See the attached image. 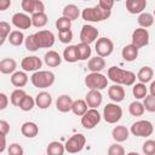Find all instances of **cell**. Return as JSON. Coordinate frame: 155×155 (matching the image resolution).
Listing matches in <instances>:
<instances>
[{
    "instance_id": "19",
    "label": "cell",
    "mask_w": 155,
    "mask_h": 155,
    "mask_svg": "<svg viewBox=\"0 0 155 155\" xmlns=\"http://www.w3.org/2000/svg\"><path fill=\"white\" fill-rule=\"evenodd\" d=\"M21 132L24 137L27 138H34L38 136L39 133V127L35 122H31V121H27L22 125L21 127Z\"/></svg>"
},
{
    "instance_id": "32",
    "label": "cell",
    "mask_w": 155,
    "mask_h": 155,
    "mask_svg": "<svg viewBox=\"0 0 155 155\" xmlns=\"http://www.w3.org/2000/svg\"><path fill=\"white\" fill-rule=\"evenodd\" d=\"M47 15L45 12H36L31 16V23L34 27L36 28H41L45 27L47 24Z\"/></svg>"
},
{
    "instance_id": "2",
    "label": "cell",
    "mask_w": 155,
    "mask_h": 155,
    "mask_svg": "<svg viewBox=\"0 0 155 155\" xmlns=\"http://www.w3.org/2000/svg\"><path fill=\"white\" fill-rule=\"evenodd\" d=\"M110 15L111 11L103 10L98 5H96L94 7H86L81 13L82 19H85L86 22H102L104 19H108Z\"/></svg>"
},
{
    "instance_id": "16",
    "label": "cell",
    "mask_w": 155,
    "mask_h": 155,
    "mask_svg": "<svg viewBox=\"0 0 155 155\" xmlns=\"http://www.w3.org/2000/svg\"><path fill=\"white\" fill-rule=\"evenodd\" d=\"M73 103L74 101L71 99L70 96L68 94H62L57 98L56 101V108L57 110H59L61 113H68L71 110V107H73Z\"/></svg>"
},
{
    "instance_id": "17",
    "label": "cell",
    "mask_w": 155,
    "mask_h": 155,
    "mask_svg": "<svg viewBox=\"0 0 155 155\" xmlns=\"http://www.w3.org/2000/svg\"><path fill=\"white\" fill-rule=\"evenodd\" d=\"M108 96L109 98L115 102V103H119V102H122L124 98H125V90L121 85H113L108 88Z\"/></svg>"
},
{
    "instance_id": "22",
    "label": "cell",
    "mask_w": 155,
    "mask_h": 155,
    "mask_svg": "<svg viewBox=\"0 0 155 155\" xmlns=\"http://www.w3.org/2000/svg\"><path fill=\"white\" fill-rule=\"evenodd\" d=\"M52 103V97L48 92L46 91H42V92H39L35 97V104L40 108V109H47Z\"/></svg>"
},
{
    "instance_id": "5",
    "label": "cell",
    "mask_w": 155,
    "mask_h": 155,
    "mask_svg": "<svg viewBox=\"0 0 155 155\" xmlns=\"http://www.w3.org/2000/svg\"><path fill=\"white\" fill-rule=\"evenodd\" d=\"M122 116V109L116 103H108L103 109V117L108 124H116Z\"/></svg>"
},
{
    "instance_id": "12",
    "label": "cell",
    "mask_w": 155,
    "mask_h": 155,
    "mask_svg": "<svg viewBox=\"0 0 155 155\" xmlns=\"http://www.w3.org/2000/svg\"><path fill=\"white\" fill-rule=\"evenodd\" d=\"M97 38H98V29H97V28H94V27L91 25V24H85V25H82L81 31H80V40H81V42L90 45V44L93 42Z\"/></svg>"
},
{
    "instance_id": "25",
    "label": "cell",
    "mask_w": 155,
    "mask_h": 155,
    "mask_svg": "<svg viewBox=\"0 0 155 155\" xmlns=\"http://www.w3.org/2000/svg\"><path fill=\"white\" fill-rule=\"evenodd\" d=\"M17 68V63L13 58H4L0 62V71L2 74H12Z\"/></svg>"
},
{
    "instance_id": "18",
    "label": "cell",
    "mask_w": 155,
    "mask_h": 155,
    "mask_svg": "<svg viewBox=\"0 0 155 155\" xmlns=\"http://www.w3.org/2000/svg\"><path fill=\"white\" fill-rule=\"evenodd\" d=\"M147 7V0H127L126 8L130 13H143V10Z\"/></svg>"
},
{
    "instance_id": "35",
    "label": "cell",
    "mask_w": 155,
    "mask_h": 155,
    "mask_svg": "<svg viewBox=\"0 0 155 155\" xmlns=\"http://www.w3.org/2000/svg\"><path fill=\"white\" fill-rule=\"evenodd\" d=\"M153 23H154V16L153 15H150L148 12H143L138 16V24L140 25V28L147 29V28L151 27Z\"/></svg>"
},
{
    "instance_id": "49",
    "label": "cell",
    "mask_w": 155,
    "mask_h": 155,
    "mask_svg": "<svg viewBox=\"0 0 155 155\" xmlns=\"http://www.w3.org/2000/svg\"><path fill=\"white\" fill-rule=\"evenodd\" d=\"M97 5H98L99 7H102L103 10L111 11V8H113V6H114V1H113V0H101Z\"/></svg>"
},
{
    "instance_id": "46",
    "label": "cell",
    "mask_w": 155,
    "mask_h": 155,
    "mask_svg": "<svg viewBox=\"0 0 155 155\" xmlns=\"http://www.w3.org/2000/svg\"><path fill=\"white\" fill-rule=\"evenodd\" d=\"M108 155H125V149L120 144H111L108 148Z\"/></svg>"
},
{
    "instance_id": "40",
    "label": "cell",
    "mask_w": 155,
    "mask_h": 155,
    "mask_svg": "<svg viewBox=\"0 0 155 155\" xmlns=\"http://www.w3.org/2000/svg\"><path fill=\"white\" fill-rule=\"evenodd\" d=\"M10 30H11V27H10V24L7 22H4V21L0 22V38H1L0 45H4L5 40L8 39V35L11 34Z\"/></svg>"
},
{
    "instance_id": "4",
    "label": "cell",
    "mask_w": 155,
    "mask_h": 155,
    "mask_svg": "<svg viewBox=\"0 0 155 155\" xmlns=\"http://www.w3.org/2000/svg\"><path fill=\"white\" fill-rule=\"evenodd\" d=\"M85 84L90 90H104L108 86V79L101 73H91L85 78Z\"/></svg>"
},
{
    "instance_id": "9",
    "label": "cell",
    "mask_w": 155,
    "mask_h": 155,
    "mask_svg": "<svg viewBox=\"0 0 155 155\" xmlns=\"http://www.w3.org/2000/svg\"><path fill=\"white\" fill-rule=\"evenodd\" d=\"M101 121V114L97 109H88L85 115L81 116V125L86 130H92Z\"/></svg>"
},
{
    "instance_id": "31",
    "label": "cell",
    "mask_w": 155,
    "mask_h": 155,
    "mask_svg": "<svg viewBox=\"0 0 155 155\" xmlns=\"http://www.w3.org/2000/svg\"><path fill=\"white\" fill-rule=\"evenodd\" d=\"M87 107H88V105H87L86 101H84V99H76V101H74V103H73L71 111H73L75 115H78V116H82V115H85V113L88 110Z\"/></svg>"
},
{
    "instance_id": "30",
    "label": "cell",
    "mask_w": 155,
    "mask_h": 155,
    "mask_svg": "<svg viewBox=\"0 0 155 155\" xmlns=\"http://www.w3.org/2000/svg\"><path fill=\"white\" fill-rule=\"evenodd\" d=\"M79 16H80V11H79L78 6H75L73 4L67 5L63 8V17L68 18L69 21H75V19H78Z\"/></svg>"
},
{
    "instance_id": "42",
    "label": "cell",
    "mask_w": 155,
    "mask_h": 155,
    "mask_svg": "<svg viewBox=\"0 0 155 155\" xmlns=\"http://www.w3.org/2000/svg\"><path fill=\"white\" fill-rule=\"evenodd\" d=\"M22 8L27 13H35L36 12V0H23L22 1Z\"/></svg>"
},
{
    "instance_id": "20",
    "label": "cell",
    "mask_w": 155,
    "mask_h": 155,
    "mask_svg": "<svg viewBox=\"0 0 155 155\" xmlns=\"http://www.w3.org/2000/svg\"><path fill=\"white\" fill-rule=\"evenodd\" d=\"M44 62H45V64H46L47 67L54 68V67H58V65L61 64L62 58H61V56H59L58 52L51 50V51H48V52L45 53V56H44Z\"/></svg>"
},
{
    "instance_id": "14",
    "label": "cell",
    "mask_w": 155,
    "mask_h": 155,
    "mask_svg": "<svg viewBox=\"0 0 155 155\" xmlns=\"http://www.w3.org/2000/svg\"><path fill=\"white\" fill-rule=\"evenodd\" d=\"M12 24L18 29H29L30 25H33L31 18L27 13L22 12H17L12 16Z\"/></svg>"
},
{
    "instance_id": "39",
    "label": "cell",
    "mask_w": 155,
    "mask_h": 155,
    "mask_svg": "<svg viewBox=\"0 0 155 155\" xmlns=\"http://www.w3.org/2000/svg\"><path fill=\"white\" fill-rule=\"evenodd\" d=\"M56 28L58 29V31H67V30H70L71 28V21H69L68 18L65 17H59L57 21H56Z\"/></svg>"
},
{
    "instance_id": "47",
    "label": "cell",
    "mask_w": 155,
    "mask_h": 155,
    "mask_svg": "<svg viewBox=\"0 0 155 155\" xmlns=\"http://www.w3.org/2000/svg\"><path fill=\"white\" fill-rule=\"evenodd\" d=\"M8 155H23V148L18 144V143H12L8 145Z\"/></svg>"
},
{
    "instance_id": "37",
    "label": "cell",
    "mask_w": 155,
    "mask_h": 155,
    "mask_svg": "<svg viewBox=\"0 0 155 155\" xmlns=\"http://www.w3.org/2000/svg\"><path fill=\"white\" fill-rule=\"evenodd\" d=\"M128 111H130V114L132 116H142L144 114V111H145V108H144L143 103H140L138 101H134V102H132L130 104Z\"/></svg>"
},
{
    "instance_id": "11",
    "label": "cell",
    "mask_w": 155,
    "mask_h": 155,
    "mask_svg": "<svg viewBox=\"0 0 155 155\" xmlns=\"http://www.w3.org/2000/svg\"><path fill=\"white\" fill-rule=\"evenodd\" d=\"M149 44V33L144 28H137L132 33V45H134L137 48L144 47Z\"/></svg>"
},
{
    "instance_id": "50",
    "label": "cell",
    "mask_w": 155,
    "mask_h": 155,
    "mask_svg": "<svg viewBox=\"0 0 155 155\" xmlns=\"http://www.w3.org/2000/svg\"><path fill=\"white\" fill-rule=\"evenodd\" d=\"M10 132V125L5 120H0V134L6 136Z\"/></svg>"
},
{
    "instance_id": "28",
    "label": "cell",
    "mask_w": 155,
    "mask_h": 155,
    "mask_svg": "<svg viewBox=\"0 0 155 155\" xmlns=\"http://www.w3.org/2000/svg\"><path fill=\"white\" fill-rule=\"evenodd\" d=\"M65 151V147L57 140H53L48 143L47 149H46V155H63Z\"/></svg>"
},
{
    "instance_id": "26",
    "label": "cell",
    "mask_w": 155,
    "mask_h": 155,
    "mask_svg": "<svg viewBox=\"0 0 155 155\" xmlns=\"http://www.w3.org/2000/svg\"><path fill=\"white\" fill-rule=\"evenodd\" d=\"M27 82H28V75L25 74V71H16L11 76V84L18 88L25 86Z\"/></svg>"
},
{
    "instance_id": "38",
    "label": "cell",
    "mask_w": 155,
    "mask_h": 155,
    "mask_svg": "<svg viewBox=\"0 0 155 155\" xmlns=\"http://www.w3.org/2000/svg\"><path fill=\"white\" fill-rule=\"evenodd\" d=\"M147 92H148V90H147L145 85L142 84V82L136 84V85H133V87H132V93H133V96H134L137 99L145 98V97H147Z\"/></svg>"
},
{
    "instance_id": "56",
    "label": "cell",
    "mask_w": 155,
    "mask_h": 155,
    "mask_svg": "<svg viewBox=\"0 0 155 155\" xmlns=\"http://www.w3.org/2000/svg\"><path fill=\"white\" fill-rule=\"evenodd\" d=\"M154 15H155V10H154Z\"/></svg>"
},
{
    "instance_id": "45",
    "label": "cell",
    "mask_w": 155,
    "mask_h": 155,
    "mask_svg": "<svg viewBox=\"0 0 155 155\" xmlns=\"http://www.w3.org/2000/svg\"><path fill=\"white\" fill-rule=\"evenodd\" d=\"M143 105L145 108V110L150 111V113H155V97L149 94L144 98V102H143Z\"/></svg>"
},
{
    "instance_id": "34",
    "label": "cell",
    "mask_w": 155,
    "mask_h": 155,
    "mask_svg": "<svg viewBox=\"0 0 155 155\" xmlns=\"http://www.w3.org/2000/svg\"><path fill=\"white\" fill-rule=\"evenodd\" d=\"M76 48H78V54H79V59L80 61H86L87 58L91 57V47L90 45L87 44H84V42H80L76 45Z\"/></svg>"
},
{
    "instance_id": "54",
    "label": "cell",
    "mask_w": 155,
    "mask_h": 155,
    "mask_svg": "<svg viewBox=\"0 0 155 155\" xmlns=\"http://www.w3.org/2000/svg\"><path fill=\"white\" fill-rule=\"evenodd\" d=\"M149 91H150V94L155 97V81H153L150 84V87H149Z\"/></svg>"
},
{
    "instance_id": "3",
    "label": "cell",
    "mask_w": 155,
    "mask_h": 155,
    "mask_svg": "<svg viewBox=\"0 0 155 155\" xmlns=\"http://www.w3.org/2000/svg\"><path fill=\"white\" fill-rule=\"evenodd\" d=\"M31 84L38 88H47L54 82V74L48 70L35 71L30 78Z\"/></svg>"
},
{
    "instance_id": "23",
    "label": "cell",
    "mask_w": 155,
    "mask_h": 155,
    "mask_svg": "<svg viewBox=\"0 0 155 155\" xmlns=\"http://www.w3.org/2000/svg\"><path fill=\"white\" fill-rule=\"evenodd\" d=\"M128 133H130V132H128V130L126 128V126L120 125V126H115V127L113 128V131H111V137H113V139L116 140L117 143H121V142L127 140Z\"/></svg>"
},
{
    "instance_id": "24",
    "label": "cell",
    "mask_w": 155,
    "mask_h": 155,
    "mask_svg": "<svg viewBox=\"0 0 155 155\" xmlns=\"http://www.w3.org/2000/svg\"><path fill=\"white\" fill-rule=\"evenodd\" d=\"M121 54H122V58H124L126 62H132V61H134V59L138 57V48H137L134 45H132V44L126 45V46L122 48Z\"/></svg>"
},
{
    "instance_id": "33",
    "label": "cell",
    "mask_w": 155,
    "mask_h": 155,
    "mask_svg": "<svg viewBox=\"0 0 155 155\" xmlns=\"http://www.w3.org/2000/svg\"><path fill=\"white\" fill-rule=\"evenodd\" d=\"M7 40H8L10 44L13 45V46H21V45L24 42L25 38H24V34H23L21 30H12L11 34L8 35V39H7Z\"/></svg>"
},
{
    "instance_id": "36",
    "label": "cell",
    "mask_w": 155,
    "mask_h": 155,
    "mask_svg": "<svg viewBox=\"0 0 155 155\" xmlns=\"http://www.w3.org/2000/svg\"><path fill=\"white\" fill-rule=\"evenodd\" d=\"M25 96H27V93L24 92V90H22V88H17V90H15V91L11 93V96H10V101H11V103H12L15 107H19L21 103H22V101L24 99Z\"/></svg>"
},
{
    "instance_id": "27",
    "label": "cell",
    "mask_w": 155,
    "mask_h": 155,
    "mask_svg": "<svg viewBox=\"0 0 155 155\" xmlns=\"http://www.w3.org/2000/svg\"><path fill=\"white\" fill-rule=\"evenodd\" d=\"M63 58L67 62H69V63H74V62L80 61L79 59V54H78L76 45H70L67 48H64V51H63Z\"/></svg>"
},
{
    "instance_id": "52",
    "label": "cell",
    "mask_w": 155,
    "mask_h": 155,
    "mask_svg": "<svg viewBox=\"0 0 155 155\" xmlns=\"http://www.w3.org/2000/svg\"><path fill=\"white\" fill-rule=\"evenodd\" d=\"M8 6H11L10 0H0V11H5Z\"/></svg>"
},
{
    "instance_id": "10",
    "label": "cell",
    "mask_w": 155,
    "mask_h": 155,
    "mask_svg": "<svg viewBox=\"0 0 155 155\" xmlns=\"http://www.w3.org/2000/svg\"><path fill=\"white\" fill-rule=\"evenodd\" d=\"M114 51V44L109 38H99L96 42V52L99 57H108Z\"/></svg>"
},
{
    "instance_id": "21",
    "label": "cell",
    "mask_w": 155,
    "mask_h": 155,
    "mask_svg": "<svg viewBox=\"0 0 155 155\" xmlns=\"http://www.w3.org/2000/svg\"><path fill=\"white\" fill-rule=\"evenodd\" d=\"M87 68L91 73H101V70H103L105 68V61L103 57L96 56L88 61Z\"/></svg>"
},
{
    "instance_id": "51",
    "label": "cell",
    "mask_w": 155,
    "mask_h": 155,
    "mask_svg": "<svg viewBox=\"0 0 155 155\" xmlns=\"http://www.w3.org/2000/svg\"><path fill=\"white\" fill-rule=\"evenodd\" d=\"M0 101H1V104H0V110H4L6 107H7V103H8V101H7V96L5 94V93H0Z\"/></svg>"
},
{
    "instance_id": "8",
    "label": "cell",
    "mask_w": 155,
    "mask_h": 155,
    "mask_svg": "<svg viewBox=\"0 0 155 155\" xmlns=\"http://www.w3.org/2000/svg\"><path fill=\"white\" fill-rule=\"evenodd\" d=\"M36 45L39 48H50L54 44V35L50 30H39L34 34Z\"/></svg>"
},
{
    "instance_id": "41",
    "label": "cell",
    "mask_w": 155,
    "mask_h": 155,
    "mask_svg": "<svg viewBox=\"0 0 155 155\" xmlns=\"http://www.w3.org/2000/svg\"><path fill=\"white\" fill-rule=\"evenodd\" d=\"M34 105H35V99L27 94L24 97V99L22 101V103L19 105V109L23 110V111H29V110H31L34 108Z\"/></svg>"
},
{
    "instance_id": "29",
    "label": "cell",
    "mask_w": 155,
    "mask_h": 155,
    "mask_svg": "<svg viewBox=\"0 0 155 155\" xmlns=\"http://www.w3.org/2000/svg\"><path fill=\"white\" fill-rule=\"evenodd\" d=\"M153 75H154L153 69L150 67L145 65V67H143V68L139 69V71L137 74V79L139 80V82H142V84L145 85L147 82H149L153 79Z\"/></svg>"
},
{
    "instance_id": "15",
    "label": "cell",
    "mask_w": 155,
    "mask_h": 155,
    "mask_svg": "<svg viewBox=\"0 0 155 155\" xmlns=\"http://www.w3.org/2000/svg\"><path fill=\"white\" fill-rule=\"evenodd\" d=\"M86 103L90 107V109H97L102 102H103V97L102 93L98 90H90L86 94Z\"/></svg>"
},
{
    "instance_id": "7",
    "label": "cell",
    "mask_w": 155,
    "mask_h": 155,
    "mask_svg": "<svg viewBox=\"0 0 155 155\" xmlns=\"http://www.w3.org/2000/svg\"><path fill=\"white\" fill-rule=\"evenodd\" d=\"M85 144H86V138H85V136L81 134V133H76V134L71 136V137L67 140V143L64 144V147H65V150H67L68 153L75 154V153L81 151V150L84 149Z\"/></svg>"
},
{
    "instance_id": "55",
    "label": "cell",
    "mask_w": 155,
    "mask_h": 155,
    "mask_svg": "<svg viewBox=\"0 0 155 155\" xmlns=\"http://www.w3.org/2000/svg\"><path fill=\"white\" fill-rule=\"evenodd\" d=\"M126 155H139V154L136 153V151H131V153H128V154H126Z\"/></svg>"
},
{
    "instance_id": "13",
    "label": "cell",
    "mask_w": 155,
    "mask_h": 155,
    "mask_svg": "<svg viewBox=\"0 0 155 155\" xmlns=\"http://www.w3.org/2000/svg\"><path fill=\"white\" fill-rule=\"evenodd\" d=\"M42 62L39 57L36 56H28L24 57L21 62V67L23 68L24 71H39V69L41 68Z\"/></svg>"
},
{
    "instance_id": "48",
    "label": "cell",
    "mask_w": 155,
    "mask_h": 155,
    "mask_svg": "<svg viewBox=\"0 0 155 155\" xmlns=\"http://www.w3.org/2000/svg\"><path fill=\"white\" fill-rule=\"evenodd\" d=\"M58 39L63 44H69L73 40V33L71 30H67V31H59L58 33Z\"/></svg>"
},
{
    "instance_id": "43",
    "label": "cell",
    "mask_w": 155,
    "mask_h": 155,
    "mask_svg": "<svg viewBox=\"0 0 155 155\" xmlns=\"http://www.w3.org/2000/svg\"><path fill=\"white\" fill-rule=\"evenodd\" d=\"M142 150L145 155H155V140L148 139L143 143Z\"/></svg>"
},
{
    "instance_id": "1",
    "label": "cell",
    "mask_w": 155,
    "mask_h": 155,
    "mask_svg": "<svg viewBox=\"0 0 155 155\" xmlns=\"http://www.w3.org/2000/svg\"><path fill=\"white\" fill-rule=\"evenodd\" d=\"M108 78L116 85L132 86L136 81V74L130 70H124L117 67H110L108 69Z\"/></svg>"
},
{
    "instance_id": "6",
    "label": "cell",
    "mask_w": 155,
    "mask_h": 155,
    "mask_svg": "<svg viewBox=\"0 0 155 155\" xmlns=\"http://www.w3.org/2000/svg\"><path fill=\"white\" fill-rule=\"evenodd\" d=\"M130 131L133 136H137V137H149L153 133L154 127L150 121L139 120V121H136L134 124H132Z\"/></svg>"
},
{
    "instance_id": "53",
    "label": "cell",
    "mask_w": 155,
    "mask_h": 155,
    "mask_svg": "<svg viewBox=\"0 0 155 155\" xmlns=\"http://www.w3.org/2000/svg\"><path fill=\"white\" fill-rule=\"evenodd\" d=\"M6 149V136L1 134V147H0V153H4Z\"/></svg>"
},
{
    "instance_id": "44",
    "label": "cell",
    "mask_w": 155,
    "mask_h": 155,
    "mask_svg": "<svg viewBox=\"0 0 155 155\" xmlns=\"http://www.w3.org/2000/svg\"><path fill=\"white\" fill-rule=\"evenodd\" d=\"M24 45H25V48L28 51H31V52H35L39 50L38 45H36V41H35V38H34V34L31 35H28L24 40Z\"/></svg>"
}]
</instances>
